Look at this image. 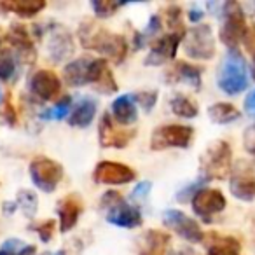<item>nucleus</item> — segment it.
<instances>
[{
	"label": "nucleus",
	"mask_w": 255,
	"mask_h": 255,
	"mask_svg": "<svg viewBox=\"0 0 255 255\" xmlns=\"http://www.w3.org/2000/svg\"><path fill=\"white\" fill-rule=\"evenodd\" d=\"M30 178L42 192H53L63 178V166L49 157H35L30 163Z\"/></svg>",
	"instance_id": "nucleus-8"
},
{
	"label": "nucleus",
	"mask_w": 255,
	"mask_h": 255,
	"mask_svg": "<svg viewBox=\"0 0 255 255\" xmlns=\"http://www.w3.org/2000/svg\"><path fill=\"white\" fill-rule=\"evenodd\" d=\"M243 145H245V150H247L248 154L255 156V124H250V126L245 129Z\"/></svg>",
	"instance_id": "nucleus-36"
},
{
	"label": "nucleus",
	"mask_w": 255,
	"mask_h": 255,
	"mask_svg": "<svg viewBox=\"0 0 255 255\" xmlns=\"http://www.w3.org/2000/svg\"><path fill=\"white\" fill-rule=\"evenodd\" d=\"M0 102H2V93H0Z\"/></svg>",
	"instance_id": "nucleus-45"
},
{
	"label": "nucleus",
	"mask_w": 255,
	"mask_h": 255,
	"mask_svg": "<svg viewBox=\"0 0 255 255\" xmlns=\"http://www.w3.org/2000/svg\"><path fill=\"white\" fill-rule=\"evenodd\" d=\"M42 255H51V254H42Z\"/></svg>",
	"instance_id": "nucleus-46"
},
{
	"label": "nucleus",
	"mask_w": 255,
	"mask_h": 255,
	"mask_svg": "<svg viewBox=\"0 0 255 255\" xmlns=\"http://www.w3.org/2000/svg\"><path fill=\"white\" fill-rule=\"evenodd\" d=\"M184 51L192 60L208 61L215 56V37L210 25H196L189 28L184 35Z\"/></svg>",
	"instance_id": "nucleus-7"
},
{
	"label": "nucleus",
	"mask_w": 255,
	"mask_h": 255,
	"mask_svg": "<svg viewBox=\"0 0 255 255\" xmlns=\"http://www.w3.org/2000/svg\"><path fill=\"white\" fill-rule=\"evenodd\" d=\"M46 7V2L42 0H11V2H2L0 9L7 12L21 16V18H33Z\"/></svg>",
	"instance_id": "nucleus-24"
},
{
	"label": "nucleus",
	"mask_w": 255,
	"mask_h": 255,
	"mask_svg": "<svg viewBox=\"0 0 255 255\" xmlns=\"http://www.w3.org/2000/svg\"><path fill=\"white\" fill-rule=\"evenodd\" d=\"M150 189H152V184L150 182H140V184L135 185V189H133L131 192V199L133 201H142V199H145L147 196H149Z\"/></svg>",
	"instance_id": "nucleus-38"
},
{
	"label": "nucleus",
	"mask_w": 255,
	"mask_h": 255,
	"mask_svg": "<svg viewBox=\"0 0 255 255\" xmlns=\"http://www.w3.org/2000/svg\"><path fill=\"white\" fill-rule=\"evenodd\" d=\"M229 191L236 199L250 203L255 199V164L240 161L229 175Z\"/></svg>",
	"instance_id": "nucleus-9"
},
{
	"label": "nucleus",
	"mask_w": 255,
	"mask_h": 255,
	"mask_svg": "<svg viewBox=\"0 0 255 255\" xmlns=\"http://www.w3.org/2000/svg\"><path fill=\"white\" fill-rule=\"evenodd\" d=\"M184 35L185 32H170L166 35L159 37L157 40H154L143 63L147 67H161V65L171 61L177 56L178 46L184 40Z\"/></svg>",
	"instance_id": "nucleus-11"
},
{
	"label": "nucleus",
	"mask_w": 255,
	"mask_h": 255,
	"mask_svg": "<svg viewBox=\"0 0 255 255\" xmlns=\"http://www.w3.org/2000/svg\"><path fill=\"white\" fill-rule=\"evenodd\" d=\"M16 74V56L11 51H0V81H11Z\"/></svg>",
	"instance_id": "nucleus-29"
},
{
	"label": "nucleus",
	"mask_w": 255,
	"mask_h": 255,
	"mask_svg": "<svg viewBox=\"0 0 255 255\" xmlns=\"http://www.w3.org/2000/svg\"><path fill=\"white\" fill-rule=\"evenodd\" d=\"M0 42H2V40H0Z\"/></svg>",
	"instance_id": "nucleus-48"
},
{
	"label": "nucleus",
	"mask_w": 255,
	"mask_h": 255,
	"mask_svg": "<svg viewBox=\"0 0 255 255\" xmlns=\"http://www.w3.org/2000/svg\"><path fill=\"white\" fill-rule=\"evenodd\" d=\"M33 252H35L33 245H25L18 238H11L0 247V255H33Z\"/></svg>",
	"instance_id": "nucleus-27"
},
{
	"label": "nucleus",
	"mask_w": 255,
	"mask_h": 255,
	"mask_svg": "<svg viewBox=\"0 0 255 255\" xmlns=\"http://www.w3.org/2000/svg\"><path fill=\"white\" fill-rule=\"evenodd\" d=\"M112 116L123 126H131L138 119V112H136V103L131 95H121L112 102Z\"/></svg>",
	"instance_id": "nucleus-20"
},
{
	"label": "nucleus",
	"mask_w": 255,
	"mask_h": 255,
	"mask_svg": "<svg viewBox=\"0 0 255 255\" xmlns=\"http://www.w3.org/2000/svg\"><path fill=\"white\" fill-rule=\"evenodd\" d=\"M54 255H65V252H58V254H54Z\"/></svg>",
	"instance_id": "nucleus-44"
},
{
	"label": "nucleus",
	"mask_w": 255,
	"mask_h": 255,
	"mask_svg": "<svg viewBox=\"0 0 255 255\" xmlns=\"http://www.w3.org/2000/svg\"><path fill=\"white\" fill-rule=\"evenodd\" d=\"M47 51H49V58L54 63H61L63 60H67V58H70L74 54V39H72V35L67 30H53L49 35Z\"/></svg>",
	"instance_id": "nucleus-16"
},
{
	"label": "nucleus",
	"mask_w": 255,
	"mask_h": 255,
	"mask_svg": "<svg viewBox=\"0 0 255 255\" xmlns=\"http://www.w3.org/2000/svg\"><path fill=\"white\" fill-rule=\"evenodd\" d=\"M103 213H105V220L116 227H123V229H136L142 226L143 219L142 213L136 206L131 203H128L119 192L109 191L102 196L100 201Z\"/></svg>",
	"instance_id": "nucleus-3"
},
{
	"label": "nucleus",
	"mask_w": 255,
	"mask_h": 255,
	"mask_svg": "<svg viewBox=\"0 0 255 255\" xmlns=\"http://www.w3.org/2000/svg\"><path fill=\"white\" fill-rule=\"evenodd\" d=\"M166 25L173 32H185L182 28V9L178 5H168L166 7Z\"/></svg>",
	"instance_id": "nucleus-33"
},
{
	"label": "nucleus",
	"mask_w": 255,
	"mask_h": 255,
	"mask_svg": "<svg viewBox=\"0 0 255 255\" xmlns=\"http://www.w3.org/2000/svg\"><path fill=\"white\" fill-rule=\"evenodd\" d=\"M192 210L198 217H201L205 222H210L213 215L224 212L226 208V198H224L222 191L213 187H201L191 199Z\"/></svg>",
	"instance_id": "nucleus-12"
},
{
	"label": "nucleus",
	"mask_w": 255,
	"mask_h": 255,
	"mask_svg": "<svg viewBox=\"0 0 255 255\" xmlns=\"http://www.w3.org/2000/svg\"><path fill=\"white\" fill-rule=\"evenodd\" d=\"M143 255H150V254H143Z\"/></svg>",
	"instance_id": "nucleus-47"
},
{
	"label": "nucleus",
	"mask_w": 255,
	"mask_h": 255,
	"mask_svg": "<svg viewBox=\"0 0 255 255\" xmlns=\"http://www.w3.org/2000/svg\"><path fill=\"white\" fill-rule=\"evenodd\" d=\"M93 58H75L63 68V81L72 88H81L89 84V67Z\"/></svg>",
	"instance_id": "nucleus-19"
},
{
	"label": "nucleus",
	"mask_w": 255,
	"mask_h": 255,
	"mask_svg": "<svg viewBox=\"0 0 255 255\" xmlns=\"http://www.w3.org/2000/svg\"><path fill=\"white\" fill-rule=\"evenodd\" d=\"M252 77L255 79V60H254V65H252Z\"/></svg>",
	"instance_id": "nucleus-43"
},
{
	"label": "nucleus",
	"mask_w": 255,
	"mask_h": 255,
	"mask_svg": "<svg viewBox=\"0 0 255 255\" xmlns=\"http://www.w3.org/2000/svg\"><path fill=\"white\" fill-rule=\"evenodd\" d=\"M222 26H220L219 39L227 49H238L247 35V19L243 7L236 2H226L222 7Z\"/></svg>",
	"instance_id": "nucleus-5"
},
{
	"label": "nucleus",
	"mask_w": 255,
	"mask_h": 255,
	"mask_svg": "<svg viewBox=\"0 0 255 255\" xmlns=\"http://www.w3.org/2000/svg\"><path fill=\"white\" fill-rule=\"evenodd\" d=\"M16 205H19L23 208L26 217H33L37 212V196L30 191H21L18 196V201Z\"/></svg>",
	"instance_id": "nucleus-32"
},
{
	"label": "nucleus",
	"mask_w": 255,
	"mask_h": 255,
	"mask_svg": "<svg viewBox=\"0 0 255 255\" xmlns=\"http://www.w3.org/2000/svg\"><path fill=\"white\" fill-rule=\"evenodd\" d=\"M170 243V236L161 231H149L147 233V245H149V252L150 255H157L164 250V247Z\"/></svg>",
	"instance_id": "nucleus-30"
},
{
	"label": "nucleus",
	"mask_w": 255,
	"mask_h": 255,
	"mask_svg": "<svg viewBox=\"0 0 255 255\" xmlns=\"http://www.w3.org/2000/svg\"><path fill=\"white\" fill-rule=\"evenodd\" d=\"M79 40L86 49L100 53L109 58L114 63H123L128 54V40L119 33H112L109 30L96 26L95 23L86 21L79 30Z\"/></svg>",
	"instance_id": "nucleus-1"
},
{
	"label": "nucleus",
	"mask_w": 255,
	"mask_h": 255,
	"mask_svg": "<svg viewBox=\"0 0 255 255\" xmlns=\"http://www.w3.org/2000/svg\"><path fill=\"white\" fill-rule=\"evenodd\" d=\"M96 116V102L91 98H82L77 105L72 109L68 116V124L75 128H88Z\"/></svg>",
	"instance_id": "nucleus-23"
},
{
	"label": "nucleus",
	"mask_w": 255,
	"mask_h": 255,
	"mask_svg": "<svg viewBox=\"0 0 255 255\" xmlns=\"http://www.w3.org/2000/svg\"><path fill=\"white\" fill-rule=\"evenodd\" d=\"M171 77H173V81H180L189 84L194 91H199L203 86L201 68L187 63V61H177L173 70H171Z\"/></svg>",
	"instance_id": "nucleus-22"
},
{
	"label": "nucleus",
	"mask_w": 255,
	"mask_h": 255,
	"mask_svg": "<svg viewBox=\"0 0 255 255\" xmlns=\"http://www.w3.org/2000/svg\"><path fill=\"white\" fill-rule=\"evenodd\" d=\"M245 110L248 114H255V89L245 98Z\"/></svg>",
	"instance_id": "nucleus-41"
},
{
	"label": "nucleus",
	"mask_w": 255,
	"mask_h": 255,
	"mask_svg": "<svg viewBox=\"0 0 255 255\" xmlns=\"http://www.w3.org/2000/svg\"><path fill=\"white\" fill-rule=\"evenodd\" d=\"M170 109L175 116L182 117V119H194L198 117L199 110H198V105L192 102L191 98L184 95H177L173 100L170 102Z\"/></svg>",
	"instance_id": "nucleus-26"
},
{
	"label": "nucleus",
	"mask_w": 255,
	"mask_h": 255,
	"mask_svg": "<svg viewBox=\"0 0 255 255\" xmlns=\"http://www.w3.org/2000/svg\"><path fill=\"white\" fill-rule=\"evenodd\" d=\"M201 178L210 180H226L233 171V149L227 142L219 140L212 143L199 159Z\"/></svg>",
	"instance_id": "nucleus-4"
},
{
	"label": "nucleus",
	"mask_w": 255,
	"mask_h": 255,
	"mask_svg": "<svg viewBox=\"0 0 255 255\" xmlns=\"http://www.w3.org/2000/svg\"><path fill=\"white\" fill-rule=\"evenodd\" d=\"M30 93L37 96L39 100L44 102H51V100L58 98L61 91V81L54 72L51 70H37L35 74L30 77L28 82Z\"/></svg>",
	"instance_id": "nucleus-15"
},
{
	"label": "nucleus",
	"mask_w": 255,
	"mask_h": 255,
	"mask_svg": "<svg viewBox=\"0 0 255 255\" xmlns=\"http://www.w3.org/2000/svg\"><path fill=\"white\" fill-rule=\"evenodd\" d=\"M243 44H245V47H247L248 53L255 56V25L247 30V35H245V39H243Z\"/></svg>",
	"instance_id": "nucleus-39"
},
{
	"label": "nucleus",
	"mask_w": 255,
	"mask_h": 255,
	"mask_svg": "<svg viewBox=\"0 0 255 255\" xmlns=\"http://www.w3.org/2000/svg\"><path fill=\"white\" fill-rule=\"evenodd\" d=\"M98 135H100V145L109 149H124L128 143L131 142V138L135 136V131H128V129H121L114 124L110 114H103L100 119L98 126Z\"/></svg>",
	"instance_id": "nucleus-14"
},
{
	"label": "nucleus",
	"mask_w": 255,
	"mask_h": 255,
	"mask_svg": "<svg viewBox=\"0 0 255 255\" xmlns=\"http://www.w3.org/2000/svg\"><path fill=\"white\" fill-rule=\"evenodd\" d=\"M203 16H205V12H203V9L196 7V5H192V7L189 9V12H187L189 21H192V23H199V21H201V19H203Z\"/></svg>",
	"instance_id": "nucleus-40"
},
{
	"label": "nucleus",
	"mask_w": 255,
	"mask_h": 255,
	"mask_svg": "<svg viewBox=\"0 0 255 255\" xmlns=\"http://www.w3.org/2000/svg\"><path fill=\"white\" fill-rule=\"evenodd\" d=\"M82 213V201L77 194H68L58 205V217H60V231L68 233L75 227L79 217Z\"/></svg>",
	"instance_id": "nucleus-17"
},
{
	"label": "nucleus",
	"mask_w": 255,
	"mask_h": 255,
	"mask_svg": "<svg viewBox=\"0 0 255 255\" xmlns=\"http://www.w3.org/2000/svg\"><path fill=\"white\" fill-rule=\"evenodd\" d=\"M168 255H198V254L192 248H178V250H170Z\"/></svg>",
	"instance_id": "nucleus-42"
},
{
	"label": "nucleus",
	"mask_w": 255,
	"mask_h": 255,
	"mask_svg": "<svg viewBox=\"0 0 255 255\" xmlns=\"http://www.w3.org/2000/svg\"><path fill=\"white\" fill-rule=\"evenodd\" d=\"M135 103H138L145 112H150L157 102V91H140L133 95Z\"/></svg>",
	"instance_id": "nucleus-34"
},
{
	"label": "nucleus",
	"mask_w": 255,
	"mask_h": 255,
	"mask_svg": "<svg viewBox=\"0 0 255 255\" xmlns=\"http://www.w3.org/2000/svg\"><path fill=\"white\" fill-rule=\"evenodd\" d=\"M208 255H241V243L234 236L210 233L203 240Z\"/></svg>",
	"instance_id": "nucleus-18"
},
{
	"label": "nucleus",
	"mask_w": 255,
	"mask_h": 255,
	"mask_svg": "<svg viewBox=\"0 0 255 255\" xmlns=\"http://www.w3.org/2000/svg\"><path fill=\"white\" fill-rule=\"evenodd\" d=\"M205 184H206V180H205V178H201V180H198V182H194V184L187 185V187H184L182 191H178V192H177V199H178L180 203L191 201L192 196H194L196 192H198L201 187H205Z\"/></svg>",
	"instance_id": "nucleus-35"
},
{
	"label": "nucleus",
	"mask_w": 255,
	"mask_h": 255,
	"mask_svg": "<svg viewBox=\"0 0 255 255\" xmlns=\"http://www.w3.org/2000/svg\"><path fill=\"white\" fill-rule=\"evenodd\" d=\"M208 117L215 124H231L241 117V112L233 105V103H213L208 107Z\"/></svg>",
	"instance_id": "nucleus-25"
},
{
	"label": "nucleus",
	"mask_w": 255,
	"mask_h": 255,
	"mask_svg": "<svg viewBox=\"0 0 255 255\" xmlns=\"http://www.w3.org/2000/svg\"><path fill=\"white\" fill-rule=\"evenodd\" d=\"M135 177L133 168L117 161H100L93 171V180L102 185H124L135 180Z\"/></svg>",
	"instance_id": "nucleus-13"
},
{
	"label": "nucleus",
	"mask_w": 255,
	"mask_h": 255,
	"mask_svg": "<svg viewBox=\"0 0 255 255\" xmlns=\"http://www.w3.org/2000/svg\"><path fill=\"white\" fill-rule=\"evenodd\" d=\"M33 231H37L40 236V240L44 241V243H47V241L53 238V233H54V220H46V222H42L40 226H35L32 227Z\"/></svg>",
	"instance_id": "nucleus-37"
},
{
	"label": "nucleus",
	"mask_w": 255,
	"mask_h": 255,
	"mask_svg": "<svg viewBox=\"0 0 255 255\" xmlns=\"http://www.w3.org/2000/svg\"><path fill=\"white\" fill-rule=\"evenodd\" d=\"M194 129L184 124H163L156 128L150 135V149L166 150V149H187L192 143Z\"/></svg>",
	"instance_id": "nucleus-6"
},
{
	"label": "nucleus",
	"mask_w": 255,
	"mask_h": 255,
	"mask_svg": "<svg viewBox=\"0 0 255 255\" xmlns=\"http://www.w3.org/2000/svg\"><path fill=\"white\" fill-rule=\"evenodd\" d=\"M217 86L229 96H236L248 88V65L240 49H227L217 74Z\"/></svg>",
	"instance_id": "nucleus-2"
},
{
	"label": "nucleus",
	"mask_w": 255,
	"mask_h": 255,
	"mask_svg": "<svg viewBox=\"0 0 255 255\" xmlns=\"http://www.w3.org/2000/svg\"><path fill=\"white\" fill-rule=\"evenodd\" d=\"M163 224L171 229L175 234L185 240L187 243H203L205 240V233L201 231L199 224L194 219H191L189 215H185L180 210H164L163 213Z\"/></svg>",
	"instance_id": "nucleus-10"
},
{
	"label": "nucleus",
	"mask_w": 255,
	"mask_h": 255,
	"mask_svg": "<svg viewBox=\"0 0 255 255\" xmlns=\"http://www.w3.org/2000/svg\"><path fill=\"white\" fill-rule=\"evenodd\" d=\"M7 39L11 42V46L14 47L16 53L19 54L18 58H30V61L35 60V47H33V42L25 26L14 25L11 28V32H9Z\"/></svg>",
	"instance_id": "nucleus-21"
},
{
	"label": "nucleus",
	"mask_w": 255,
	"mask_h": 255,
	"mask_svg": "<svg viewBox=\"0 0 255 255\" xmlns=\"http://www.w3.org/2000/svg\"><path fill=\"white\" fill-rule=\"evenodd\" d=\"M124 2H112V0H93L91 7L98 18H110L119 7H123Z\"/></svg>",
	"instance_id": "nucleus-31"
},
{
	"label": "nucleus",
	"mask_w": 255,
	"mask_h": 255,
	"mask_svg": "<svg viewBox=\"0 0 255 255\" xmlns=\"http://www.w3.org/2000/svg\"><path fill=\"white\" fill-rule=\"evenodd\" d=\"M72 96H63L61 100H58L56 105L51 107L49 110L42 114V119H47V121H60V119H65L68 116V112H72Z\"/></svg>",
	"instance_id": "nucleus-28"
}]
</instances>
